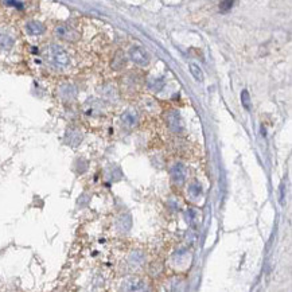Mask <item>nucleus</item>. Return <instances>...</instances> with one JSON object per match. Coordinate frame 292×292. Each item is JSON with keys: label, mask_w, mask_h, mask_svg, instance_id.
Masks as SVG:
<instances>
[{"label": "nucleus", "mask_w": 292, "mask_h": 292, "mask_svg": "<svg viewBox=\"0 0 292 292\" xmlns=\"http://www.w3.org/2000/svg\"><path fill=\"white\" fill-rule=\"evenodd\" d=\"M45 59L50 66L58 70H64V69L70 66V57H69L68 51L59 45L51 44L45 49Z\"/></svg>", "instance_id": "f257e3e1"}, {"label": "nucleus", "mask_w": 292, "mask_h": 292, "mask_svg": "<svg viewBox=\"0 0 292 292\" xmlns=\"http://www.w3.org/2000/svg\"><path fill=\"white\" fill-rule=\"evenodd\" d=\"M55 35L62 40H68V42H74L79 38V34L77 33V30L68 25H59L55 27L54 30Z\"/></svg>", "instance_id": "f03ea898"}, {"label": "nucleus", "mask_w": 292, "mask_h": 292, "mask_svg": "<svg viewBox=\"0 0 292 292\" xmlns=\"http://www.w3.org/2000/svg\"><path fill=\"white\" fill-rule=\"evenodd\" d=\"M130 58H131V61L139 66L148 65V61H150V57H148L147 53H145V51L139 46L131 47Z\"/></svg>", "instance_id": "7ed1b4c3"}, {"label": "nucleus", "mask_w": 292, "mask_h": 292, "mask_svg": "<svg viewBox=\"0 0 292 292\" xmlns=\"http://www.w3.org/2000/svg\"><path fill=\"white\" fill-rule=\"evenodd\" d=\"M186 177H187V170H186L184 164H182V163H177V164L171 169V178H173V182L175 184H178V186L184 183Z\"/></svg>", "instance_id": "20e7f679"}, {"label": "nucleus", "mask_w": 292, "mask_h": 292, "mask_svg": "<svg viewBox=\"0 0 292 292\" xmlns=\"http://www.w3.org/2000/svg\"><path fill=\"white\" fill-rule=\"evenodd\" d=\"M26 31L29 35H33V36H38V35H42V34L46 31V27L40 22H36V20H31L26 25Z\"/></svg>", "instance_id": "39448f33"}, {"label": "nucleus", "mask_w": 292, "mask_h": 292, "mask_svg": "<svg viewBox=\"0 0 292 292\" xmlns=\"http://www.w3.org/2000/svg\"><path fill=\"white\" fill-rule=\"evenodd\" d=\"M167 123H169L170 128L175 131V132L182 130V121H180L179 113L175 112V111H173V112H170L167 115Z\"/></svg>", "instance_id": "423d86ee"}, {"label": "nucleus", "mask_w": 292, "mask_h": 292, "mask_svg": "<svg viewBox=\"0 0 292 292\" xmlns=\"http://www.w3.org/2000/svg\"><path fill=\"white\" fill-rule=\"evenodd\" d=\"M15 40L11 35H8V34H0V50L3 51H8L11 50L12 47H14Z\"/></svg>", "instance_id": "0eeeda50"}, {"label": "nucleus", "mask_w": 292, "mask_h": 292, "mask_svg": "<svg viewBox=\"0 0 292 292\" xmlns=\"http://www.w3.org/2000/svg\"><path fill=\"white\" fill-rule=\"evenodd\" d=\"M121 120H123V123L126 124L127 127H134L136 126L137 123V116L135 115L134 112L128 111V112H126L123 116H121Z\"/></svg>", "instance_id": "6e6552de"}, {"label": "nucleus", "mask_w": 292, "mask_h": 292, "mask_svg": "<svg viewBox=\"0 0 292 292\" xmlns=\"http://www.w3.org/2000/svg\"><path fill=\"white\" fill-rule=\"evenodd\" d=\"M190 72L191 74H193V77H194L197 81H199V82H202L203 81V73L202 70H201V68H199L198 65H195V64H191L190 65Z\"/></svg>", "instance_id": "1a4fd4ad"}, {"label": "nucleus", "mask_w": 292, "mask_h": 292, "mask_svg": "<svg viewBox=\"0 0 292 292\" xmlns=\"http://www.w3.org/2000/svg\"><path fill=\"white\" fill-rule=\"evenodd\" d=\"M233 4H235V0H222L220 4L221 12H227L229 10H232Z\"/></svg>", "instance_id": "9d476101"}, {"label": "nucleus", "mask_w": 292, "mask_h": 292, "mask_svg": "<svg viewBox=\"0 0 292 292\" xmlns=\"http://www.w3.org/2000/svg\"><path fill=\"white\" fill-rule=\"evenodd\" d=\"M189 194L193 197V198H198L199 194H201V187L198 184H191L190 189H189Z\"/></svg>", "instance_id": "9b49d317"}, {"label": "nucleus", "mask_w": 292, "mask_h": 292, "mask_svg": "<svg viewBox=\"0 0 292 292\" xmlns=\"http://www.w3.org/2000/svg\"><path fill=\"white\" fill-rule=\"evenodd\" d=\"M4 4H7V6H10V7L18 8V10H22L23 8L22 0H4Z\"/></svg>", "instance_id": "f8f14e48"}, {"label": "nucleus", "mask_w": 292, "mask_h": 292, "mask_svg": "<svg viewBox=\"0 0 292 292\" xmlns=\"http://www.w3.org/2000/svg\"><path fill=\"white\" fill-rule=\"evenodd\" d=\"M241 98H242V102H244V107H245L246 109H249V94L246 90H244L241 94Z\"/></svg>", "instance_id": "ddd939ff"}, {"label": "nucleus", "mask_w": 292, "mask_h": 292, "mask_svg": "<svg viewBox=\"0 0 292 292\" xmlns=\"http://www.w3.org/2000/svg\"><path fill=\"white\" fill-rule=\"evenodd\" d=\"M280 202L284 203V184L281 186V195H280Z\"/></svg>", "instance_id": "4468645a"}]
</instances>
